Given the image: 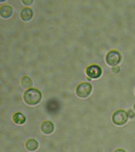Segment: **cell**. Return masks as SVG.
<instances>
[{"mask_svg":"<svg viewBox=\"0 0 135 152\" xmlns=\"http://www.w3.org/2000/svg\"><path fill=\"white\" fill-rule=\"evenodd\" d=\"M112 71L114 73H118L120 71V69L119 66H115L112 68Z\"/></svg>","mask_w":135,"mask_h":152,"instance_id":"4fadbf2b","label":"cell"},{"mask_svg":"<svg viewBox=\"0 0 135 152\" xmlns=\"http://www.w3.org/2000/svg\"><path fill=\"white\" fill-rule=\"evenodd\" d=\"M114 152H126L125 151L122 149H118L115 150Z\"/></svg>","mask_w":135,"mask_h":152,"instance_id":"2e32d148","label":"cell"},{"mask_svg":"<svg viewBox=\"0 0 135 152\" xmlns=\"http://www.w3.org/2000/svg\"><path fill=\"white\" fill-rule=\"evenodd\" d=\"M32 10L30 8H26L23 9L21 12V17L24 21H28L31 20L33 17Z\"/></svg>","mask_w":135,"mask_h":152,"instance_id":"ba28073f","label":"cell"},{"mask_svg":"<svg viewBox=\"0 0 135 152\" xmlns=\"http://www.w3.org/2000/svg\"><path fill=\"white\" fill-rule=\"evenodd\" d=\"M13 121L15 123L18 124H22L26 121V117L20 112L16 113L13 116Z\"/></svg>","mask_w":135,"mask_h":152,"instance_id":"8fae6325","label":"cell"},{"mask_svg":"<svg viewBox=\"0 0 135 152\" xmlns=\"http://www.w3.org/2000/svg\"><path fill=\"white\" fill-rule=\"evenodd\" d=\"M102 70L97 65H92L89 66L86 69V74L90 78L97 79L100 77L102 75Z\"/></svg>","mask_w":135,"mask_h":152,"instance_id":"5b68a950","label":"cell"},{"mask_svg":"<svg viewBox=\"0 0 135 152\" xmlns=\"http://www.w3.org/2000/svg\"><path fill=\"white\" fill-rule=\"evenodd\" d=\"M13 10L10 6H5L1 9V15L3 18H7L10 17L13 14Z\"/></svg>","mask_w":135,"mask_h":152,"instance_id":"9c48e42d","label":"cell"},{"mask_svg":"<svg viewBox=\"0 0 135 152\" xmlns=\"http://www.w3.org/2000/svg\"><path fill=\"white\" fill-rule=\"evenodd\" d=\"M21 84L23 87L28 89L32 86L33 83L31 80L28 77H24L21 80Z\"/></svg>","mask_w":135,"mask_h":152,"instance_id":"7c38bea8","label":"cell"},{"mask_svg":"<svg viewBox=\"0 0 135 152\" xmlns=\"http://www.w3.org/2000/svg\"><path fill=\"white\" fill-rule=\"evenodd\" d=\"M60 107L59 102L55 100H51L47 103V108L49 112L54 113L58 110Z\"/></svg>","mask_w":135,"mask_h":152,"instance_id":"52a82bcc","label":"cell"},{"mask_svg":"<svg viewBox=\"0 0 135 152\" xmlns=\"http://www.w3.org/2000/svg\"><path fill=\"white\" fill-rule=\"evenodd\" d=\"M133 109H134V111H135V103L133 106Z\"/></svg>","mask_w":135,"mask_h":152,"instance_id":"e0dca14e","label":"cell"},{"mask_svg":"<svg viewBox=\"0 0 135 152\" xmlns=\"http://www.w3.org/2000/svg\"><path fill=\"white\" fill-rule=\"evenodd\" d=\"M106 60L109 66L115 67L120 62L121 55L118 51H111L107 53Z\"/></svg>","mask_w":135,"mask_h":152,"instance_id":"3957f363","label":"cell"},{"mask_svg":"<svg viewBox=\"0 0 135 152\" xmlns=\"http://www.w3.org/2000/svg\"><path fill=\"white\" fill-rule=\"evenodd\" d=\"M128 113L123 110L115 111L112 116V121L115 125L122 126L128 121Z\"/></svg>","mask_w":135,"mask_h":152,"instance_id":"7a4b0ae2","label":"cell"},{"mask_svg":"<svg viewBox=\"0 0 135 152\" xmlns=\"http://www.w3.org/2000/svg\"><path fill=\"white\" fill-rule=\"evenodd\" d=\"M26 147L29 151H35L38 148L39 143L35 140L30 139L26 142Z\"/></svg>","mask_w":135,"mask_h":152,"instance_id":"30bf717a","label":"cell"},{"mask_svg":"<svg viewBox=\"0 0 135 152\" xmlns=\"http://www.w3.org/2000/svg\"><path fill=\"white\" fill-rule=\"evenodd\" d=\"M128 117L130 118H133L135 117V114L131 110H129L128 112Z\"/></svg>","mask_w":135,"mask_h":152,"instance_id":"5bb4252c","label":"cell"},{"mask_svg":"<svg viewBox=\"0 0 135 152\" xmlns=\"http://www.w3.org/2000/svg\"><path fill=\"white\" fill-rule=\"evenodd\" d=\"M42 99V94L38 90L30 89L25 93L24 100L26 104L31 106L36 105L39 103Z\"/></svg>","mask_w":135,"mask_h":152,"instance_id":"6da1fadb","label":"cell"},{"mask_svg":"<svg viewBox=\"0 0 135 152\" xmlns=\"http://www.w3.org/2000/svg\"><path fill=\"white\" fill-rule=\"evenodd\" d=\"M92 90V87L88 83H82L79 85L76 89L77 96L81 98H87L90 95Z\"/></svg>","mask_w":135,"mask_h":152,"instance_id":"277c9868","label":"cell"},{"mask_svg":"<svg viewBox=\"0 0 135 152\" xmlns=\"http://www.w3.org/2000/svg\"><path fill=\"white\" fill-rule=\"evenodd\" d=\"M23 1L24 4H26V5H29L32 4L33 1Z\"/></svg>","mask_w":135,"mask_h":152,"instance_id":"9a60e30c","label":"cell"},{"mask_svg":"<svg viewBox=\"0 0 135 152\" xmlns=\"http://www.w3.org/2000/svg\"><path fill=\"white\" fill-rule=\"evenodd\" d=\"M41 130L45 134H50L53 132L54 126L52 122L47 121L43 123L41 126Z\"/></svg>","mask_w":135,"mask_h":152,"instance_id":"8992f818","label":"cell"}]
</instances>
